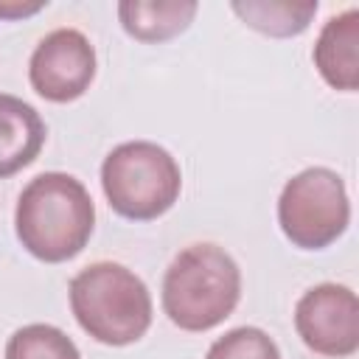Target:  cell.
Segmentation results:
<instances>
[{
	"label": "cell",
	"mask_w": 359,
	"mask_h": 359,
	"mask_svg": "<svg viewBox=\"0 0 359 359\" xmlns=\"http://www.w3.org/2000/svg\"><path fill=\"white\" fill-rule=\"evenodd\" d=\"M93 79L95 48L79 28H56L45 34L28 59V81L34 93L53 104L81 98Z\"/></svg>",
	"instance_id": "cell-7"
},
{
	"label": "cell",
	"mask_w": 359,
	"mask_h": 359,
	"mask_svg": "<svg viewBox=\"0 0 359 359\" xmlns=\"http://www.w3.org/2000/svg\"><path fill=\"white\" fill-rule=\"evenodd\" d=\"M294 328L303 345L320 356L345 359L359 348V300L351 286L317 283L294 306Z\"/></svg>",
	"instance_id": "cell-6"
},
{
	"label": "cell",
	"mask_w": 359,
	"mask_h": 359,
	"mask_svg": "<svg viewBox=\"0 0 359 359\" xmlns=\"http://www.w3.org/2000/svg\"><path fill=\"white\" fill-rule=\"evenodd\" d=\"M48 137L39 112L8 93H0V180L22 171L36 160Z\"/></svg>",
	"instance_id": "cell-9"
},
{
	"label": "cell",
	"mask_w": 359,
	"mask_h": 359,
	"mask_svg": "<svg viewBox=\"0 0 359 359\" xmlns=\"http://www.w3.org/2000/svg\"><path fill=\"white\" fill-rule=\"evenodd\" d=\"M163 311L182 331H210L241 300V269L219 244H191L174 255L163 275Z\"/></svg>",
	"instance_id": "cell-2"
},
{
	"label": "cell",
	"mask_w": 359,
	"mask_h": 359,
	"mask_svg": "<svg viewBox=\"0 0 359 359\" xmlns=\"http://www.w3.org/2000/svg\"><path fill=\"white\" fill-rule=\"evenodd\" d=\"M311 59L328 87L342 93L359 90V8H345L325 20Z\"/></svg>",
	"instance_id": "cell-8"
},
{
	"label": "cell",
	"mask_w": 359,
	"mask_h": 359,
	"mask_svg": "<svg viewBox=\"0 0 359 359\" xmlns=\"http://www.w3.org/2000/svg\"><path fill=\"white\" fill-rule=\"evenodd\" d=\"M67 297L76 323L101 345H132L151 325L149 286L123 264L95 261L84 266L73 275Z\"/></svg>",
	"instance_id": "cell-3"
},
{
	"label": "cell",
	"mask_w": 359,
	"mask_h": 359,
	"mask_svg": "<svg viewBox=\"0 0 359 359\" xmlns=\"http://www.w3.org/2000/svg\"><path fill=\"white\" fill-rule=\"evenodd\" d=\"M101 188L118 216L151 222L180 199L182 171L168 149L151 140H126L104 157Z\"/></svg>",
	"instance_id": "cell-4"
},
{
	"label": "cell",
	"mask_w": 359,
	"mask_h": 359,
	"mask_svg": "<svg viewBox=\"0 0 359 359\" xmlns=\"http://www.w3.org/2000/svg\"><path fill=\"white\" fill-rule=\"evenodd\" d=\"M6 359H81V353L62 328L48 323H31L8 337Z\"/></svg>",
	"instance_id": "cell-12"
},
{
	"label": "cell",
	"mask_w": 359,
	"mask_h": 359,
	"mask_svg": "<svg viewBox=\"0 0 359 359\" xmlns=\"http://www.w3.org/2000/svg\"><path fill=\"white\" fill-rule=\"evenodd\" d=\"M48 3L36 0V3H25V0H6L0 3V20H22V17H31L36 11H42Z\"/></svg>",
	"instance_id": "cell-14"
},
{
	"label": "cell",
	"mask_w": 359,
	"mask_h": 359,
	"mask_svg": "<svg viewBox=\"0 0 359 359\" xmlns=\"http://www.w3.org/2000/svg\"><path fill=\"white\" fill-rule=\"evenodd\" d=\"M194 0H121V28L137 42H165L180 36L196 17Z\"/></svg>",
	"instance_id": "cell-10"
},
{
	"label": "cell",
	"mask_w": 359,
	"mask_h": 359,
	"mask_svg": "<svg viewBox=\"0 0 359 359\" xmlns=\"http://www.w3.org/2000/svg\"><path fill=\"white\" fill-rule=\"evenodd\" d=\"M278 224L300 250H325L351 224V199L342 177L311 165L286 180L278 196Z\"/></svg>",
	"instance_id": "cell-5"
},
{
	"label": "cell",
	"mask_w": 359,
	"mask_h": 359,
	"mask_svg": "<svg viewBox=\"0 0 359 359\" xmlns=\"http://www.w3.org/2000/svg\"><path fill=\"white\" fill-rule=\"evenodd\" d=\"M95 227V205L81 180L65 171L36 174L20 194L14 230L20 244L45 264L76 258Z\"/></svg>",
	"instance_id": "cell-1"
},
{
	"label": "cell",
	"mask_w": 359,
	"mask_h": 359,
	"mask_svg": "<svg viewBox=\"0 0 359 359\" xmlns=\"http://www.w3.org/2000/svg\"><path fill=\"white\" fill-rule=\"evenodd\" d=\"M205 359H280V351L266 331L255 325H238L213 339Z\"/></svg>",
	"instance_id": "cell-13"
},
{
	"label": "cell",
	"mask_w": 359,
	"mask_h": 359,
	"mask_svg": "<svg viewBox=\"0 0 359 359\" xmlns=\"http://www.w3.org/2000/svg\"><path fill=\"white\" fill-rule=\"evenodd\" d=\"M233 14L247 25L255 28L266 36L275 39H286V36H297L303 34L314 14H317V0H306V3H292V0H236L230 3Z\"/></svg>",
	"instance_id": "cell-11"
}]
</instances>
